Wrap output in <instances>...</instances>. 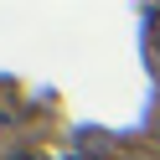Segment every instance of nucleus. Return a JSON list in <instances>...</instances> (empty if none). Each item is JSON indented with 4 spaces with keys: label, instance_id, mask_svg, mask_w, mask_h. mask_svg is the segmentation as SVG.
I'll return each mask as SVG.
<instances>
[{
    "label": "nucleus",
    "instance_id": "obj_1",
    "mask_svg": "<svg viewBox=\"0 0 160 160\" xmlns=\"http://www.w3.org/2000/svg\"><path fill=\"white\" fill-rule=\"evenodd\" d=\"M5 160H42V155H31V150H16V155H5Z\"/></svg>",
    "mask_w": 160,
    "mask_h": 160
},
{
    "label": "nucleus",
    "instance_id": "obj_2",
    "mask_svg": "<svg viewBox=\"0 0 160 160\" xmlns=\"http://www.w3.org/2000/svg\"><path fill=\"white\" fill-rule=\"evenodd\" d=\"M72 160H103V155H72Z\"/></svg>",
    "mask_w": 160,
    "mask_h": 160
},
{
    "label": "nucleus",
    "instance_id": "obj_3",
    "mask_svg": "<svg viewBox=\"0 0 160 160\" xmlns=\"http://www.w3.org/2000/svg\"><path fill=\"white\" fill-rule=\"evenodd\" d=\"M155 47H160V31H155Z\"/></svg>",
    "mask_w": 160,
    "mask_h": 160
}]
</instances>
